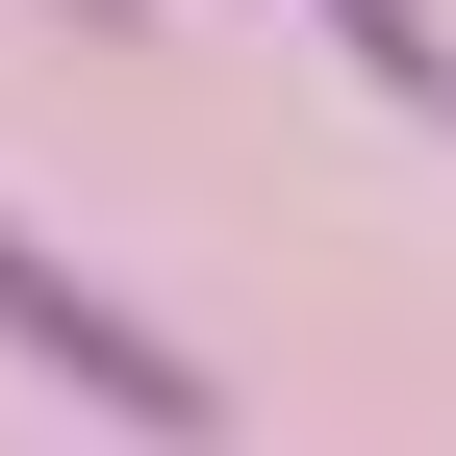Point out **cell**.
Listing matches in <instances>:
<instances>
[{"label": "cell", "instance_id": "6da1fadb", "mask_svg": "<svg viewBox=\"0 0 456 456\" xmlns=\"http://www.w3.org/2000/svg\"><path fill=\"white\" fill-rule=\"evenodd\" d=\"M0 355H51V380H77V406H127V431H228V380H203V355H178V330H152V305H102V279L51 254L26 203H0Z\"/></svg>", "mask_w": 456, "mask_h": 456}, {"label": "cell", "instance_id": "7a4b0ae2", "mask_svg": "<svg viewBox=\"0 0 456 456\" xmlns=\"http://www.w3.org/2000/svg\"><path fill=\"white\" fill-rule=\"evenodd\" d=\"M305 26H330V51H355V77H380V102H406V127H456V51H431V0H305Z\"/></svg>", "mask_w": 456, "mask_h": 456}, {"label": "cell", "instance_id": "3957f363", "mask_svg": "<svg viewBox=\"0 0 456 456\" xmlns=\"http://www.w3.org/2000/svg\"><path fill=\"white\" fill-rule=\"evenodd\" d=\"M77 26H152V0H77Z\"/></svg>", "mask_w": 456, "mask_h": 456}]
</instances>
